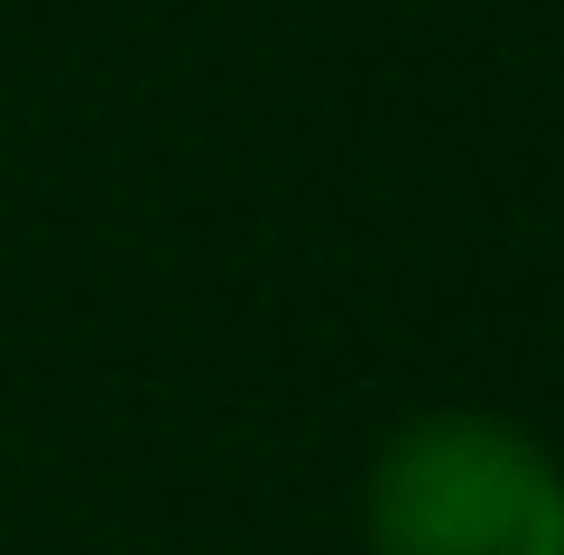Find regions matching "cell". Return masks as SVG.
I'll list each match as a JSON object with an SVG mask.
<instances>
[{"label":"cell","mask_w":564,"mask_h":555,"mask_svg":"<svg viewBox=\"0 0 564 555\" xmlns=\"http://www.w3.org/2000/svg\"><path fill=\"white\" fill-rule=\"evenodd\" d=\"M370 555H564V472L500 416H416L370 472Z\"/></svg>","instance_id":"1"}]
</instances>
